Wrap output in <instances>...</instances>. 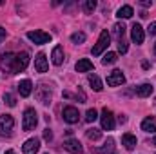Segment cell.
<instances>
[{"label":"cell","instance_id":"603a6c76","mask_svg":"<svg viewBox=\"0 0 156 154\" xmlns=\"http://www.w3.org/2000/svg\"><path fill=\"white\" fill-rule=\"evenodd\" d=\"M85 136H87V140H93V142H96V140H100L102 138V131L100 129H89L87 132H85Z\"/></svg>","mask_w":156,"mask_h":154},{"label":"cell","instance_id":"9a60e30c","mask_svg":"<svg viewBox=\"0 0 156 154\" xmlns=\"http://www.w3.org/2000/svg\"><path fill=\"white\" fill-rule=\"evenodd\" d=\"M51 60H53L55 65H62V64H64V49H62L60 45H56V47L53 49V53H51Z\"/></svg>","mask_w":156,"mask_h":154},{"label":"cell","instance_id":"7402d4cb","mask_svg":"<svg viewBox=\"0 0 156 154\" xmlns=\"http://www.w3.org/2000/svg\"><path fill=\"white\" fill-rule=\"evenodd\" d=\"M89 85L96 91V93H100L102 89H104V85H102V80L98 78V75H91L89 76Z\"/></svg>","mask_w":156,"mask_h":154},{"label":"cell","instance_id":"6da1fadb","mask_svg":"<svg viewBox=\"0 0 156 154\" xmlns=\"http://www.w3.org/2000/svg\"><path fill=\"white\" fill-rule=\"evenodd\" d=\"M15 127V120L11 114H4L0 116V136L2 138H9Z\"/></svg>","mask_w":156,"mask_h":154},{"label":"cell","instance_id":"5b68a950","mask_svg":"<svg viewBox=\"0 0 156 154\" xmlns=\"http://www.w3.org/2000/svg\"><path fill=\"white\" fill-rule=\"evenodd\" d=\"M35 96H37V100H38L40 103H44V105L51 103V89H49L47 85H44V83L37 87V91H35Z\"/></svg>","mask_w":156,"mask_h":154},{"label":"cell","instance_id":"4dcf8cb0","mask_svg":"<svg viewBox=\"0 0 156 154\" xmlns=\"http://www.w3.org/2000/svg\"><path fill=\"white\" fill-rule=\"evenodd\" d=\"M44 140H45V142H51V140H53V132H51L49 129L44 131Z\"/></svg>","mask_w":156,"mask_h":154},{"label":"cell","instance_id":"52a82bcc","mask_svg":"<svg viewBox=\"0 0 156 154\" xmlns=\"http://www.w3.org/2000/svg\"><path fill=\"white\" fill-rule=\"evenodd\" d=\"M27 38L31 40V42H35V44H47V42H51V35L49 33H44V31H29L27 33Z\"/></svg>","mask_w":156,"mask_h":154},{"label":"cell","instance_id":"d6a6232c","mask_svg":"<svg viewBox=\"0 0 156 154\" xmlns=\"http://www.w3.org/2000/svg\"><path fill=\"white\" fill-rule=\"evenodd\" d=\"M5 38V29L4 27H0V44H2V40Z\"/></svg>","mask_w":156,"mask_h":154},{"label":"cell","instance_id":"8d00e7d4","mask_svg":"<svg viewBox=\"0 0 156 154\" xmlns=\"http://www.w3.org/2000/svg\"><path fill=\"white\" fill-rule=\"evenodd\" d=\"M153 145H154V147H156V136H154V140H153Z\"/></svg>","mask_w":156,"mask_h":154},{"label":"cell","instance_id":"277c9868","mask_svg":"<svg viewBox=\"0 0 156 154\" xmlns=\"http://www.w3.org/2000/svg\"><path fill=\"white\" fill-rule=\"evenodd\" d=\"M109 40H111V35L104 29L102 33H100V38H98V42H96V45L93 47V54L94 56H98V54H102V51L104 49H107V45H109Z\"/></svg>","mask_w":156,"mask_h":154},{"label":"cell","instance_id":"ac0fdd59","mask_svg":"<svg viewBox=\"0 0 156 154\" xmlns=\"http://www.w3.org/2000/svg\"><path fill=\"white\" fill-rule=\"evenodd\" d=\"M136 94H138L140 98L151 96V94H153V85H151V83H142V85H138V87H136Z\"/></svg>","mask_w":156,"mask_h":154},{"label":"cell","instance_id":"cb8c5ba5","mask_svg":"<svg viewBox=\"0 0 156 154\" xmlns=\"http://www.w3.org/2000/svg\"><path fill=\"white\" fill-rule=\"evenodd\" d=\"M116 60H118L116 53H105L104 58H102V64H104V65H111V64H115Z\"/></svg>","mask_w":156,"mask_h":154},{"label":"cell","instance_id":"7c38bea8","mask_svg":"<svg viewBox=\"0 0 156 154\" xmlns=\"http://www.w3.org/2000/svg\"><path fill=\"white\" fill-rule=\"evenodd\" d=\"M64 149L69 151L71 154H82V145H80V142L75 140V138L66 140V142H64Z\"/></svg>","mask_w":156,"mask_h":154},{"label":"cell","instance_id":"ba28073f","mask_svg":"<svg viewBox=\"0 0 156 154\" xmlns=\"http://www.w3.org/2000/svg\"><path fill=\"white\" fill-rule=\"evenodd\" d=\"M64 121H67V123H76L78 121V109L76 107H73V105H67V107H64Z\"/></svg>","mask_w":156,"mask_h":154},{"label":"cell","instance_id":"2e32d148","mask_svg":"<svg viewBox=\"0 0 156 154\" xmlns=\"http://www.w3.org/2000/svg\"><path fill=\"white\" fill-rule=\"evenodd\" d=\"M122 145L127 149V151H133L134 147H136V136H133V134H123L122 136Z\"/></svg>","mask_w":156,"mask_h":154},{"label":"cell","instance_id":"d590c367","mask_svg":"<svg viewBox=\"0 0 156 154\" xmlns=\"http://www.w3.org/2000/svg\"><path fill=\"white\" fill-rule=\"evenodd\" d=\"M4 154H15V151H5Z\"/></svg>","mask_w":156,"mask_h":154},{"label":"cell","instance_id":"30bf717a","mask_svg":"<svg viewBox=\"0 0 156 154\" xmlns=\"http://www.w3.org/2000/svg\"><path fill=\"white\" fill-rule=\"evenodd\" d=\"M125 82V76H123V73L120 71V69H115L109 76H107V85L109 87H116V85H122Z\"/></svg>","mask_w":156,"mask_h":154},{"label":"cell","instance_id":"4316f807","mask_svg":"<svg viewBox=\"0 0 156 154\" xmlns=\"http://www.w3.org/2000/svg\"><path fill=\"white\" fill-rule=\"evenodd\" d=\"M96 118H98V114H96V111H94V109H89V111L85 113V121H87V123H93Z\"/></svg>","mask_w":156,"mask_h":154},{"label":"cell","instance_id":"44dd1931","mask_svg":"<svg viewBox=\"0 0 156 154\" xmlns=\"http://www.w3.org/2000/svg\"><path fill=\"white\" fill-rule=\"evenodd\" d=\"M133 15H134V11H133L131 5H122V7L118 9V13H116L118 18H131Z\"/></svg>","mask_w":156,"mask_h":154},{"label":"cell","instance_id":"4fadbf2b","mask_svg":"<svg viewBox=\"0 0 156 154\" xmlns=\"http://www.w3.org/2000/svg\"><path fill=\"white\" fill-rule=\"evenodd\" d=\"M35 67H37V71L38 73H45L47 71V58H45V54L44 53H38L37 54V58H35Z\"/></svg>","mask_w":156,"mask_h":154},{"label":"cell","instance_id":"e575fe53","mask_svg":"<svg viewBox=\"0 0 156 154\" xmlns=\"http://www.w3.org/2000/svg\"><path fill=\"white\" fill-rule=\"evenodd\" d=\"M118 121H120V123H125V121H127V118L122 114V116H118Z\"/></svg>","mask_w":156,"mask_h":154},{"label":"cell","instance_id":"9c48e42d","mask_svg":"<svg viewBox=\"0 0 156 154\" xmlns=\"http://www.w3.org/2000/svg\"><path fill=\"white\" fill-rule=\"evenodd\" d=\"M40 149V140L38 138H29L24 145H22V151L24 154H37Z\"/></svg>","mask_w":156,"mask_h":154},{"label":"cell","instance_id":"ffe728a7","mask_svg":"<svg viewBox=\"0 0 156 154\" xmlns=\"http://www.w3.org/2000/svg\"><path fill=\"white\" fill-rule=\"evenodd\" d=\"M142 129L145 132H156V118H145L142 121Z\"/></svg>","mask_w":156,"mask_h":154},{"label":"cell","instance_id":"83f0119b","mask_svg":"<svg viewBox=\"0 0 156 154\" xmlns=\"http://www.w3.org/2000/svg\"><path fill=\"white\" fill-rule=\"evenodd\" d=\"M71 42L73 44H82V42H85V35L83 33H73L71 35Z\"/></svg>","mask_w":156,"mask_h":154},{"label":"cell","instance_id":"f1b7e54d","mask_svg":"<svg viewBox=\"0 0 156 154\" xmlns=\"http://www.w3.org/2000/svg\"><path fill=\"white\" fill-rule=\"evenodd\" d=\"M94 7H96V2H94V0H85V4H83L85 13H93V11H94Z\"/></svg>","mask_w":156,"mask_h":154},{"label":"cell","instance_id":"e0dca14e","mask_svg":"<svg viewBox=\"0 0 156 154\" xmlns=\"http://www.w3.org/2000/svg\"><path fill=\"white\" fill-rule=\"evenodd\" d=\"M76 71L78 73H89V71H93V62L87 60V58L78 60L76 62Z\"/></svg>","mask_w":156,"mask_h":154},{"label":"cell","instance_id":"74e56055","mask_svg":"<svg viewBox=\"0 0 156 154\" xmlns=\"http://www.w3.org/2000/svg\"><path fill=\"white\" fill-rule=\"evenodd\" d=\"M154 53H156V44H154Z\"/></svg>","mask_w":156,"mask_h":154},{"label":"cell","instance_id":"f546056e","mask_svg":"<svg viewBox=\"0 0 156 154\" xmlns=\"http://www.w3.org/2000/svg\"><path fill=\"white\" fill-rule=\"evenodd\" d=\"M118 53H122V54L127 53V42L125 40H118Z\"/></svg>","mask_w":156,"mask_h":154},{"label":"cell","instance_id":"d4e9b609","mask_svg":"<svg viewBox=\"0 0 156 154\" xmlns=\"http://www.w3.org/2000/svg\"><path fill=\"white\" fill-rule=\"evenodd\" d=\"M113 33H115V37H116L118 40H123L125 26H123V24H115V27H113Z\"/></svg>","mask_w":156,"mask_h":154},{"label":"cell","instance_id":"836d02e7","mask_svg":"<svg viewBox=\"0 0 156 154\" xmlns=\"http://www.w3.org/2000/svg\"><path fill=\"white\" fill-rule=\"evenodd\" d=\"M140 4H142V5H144V7H149V5H151V2H149V0H142V2H140Z\"/></svg>","mask_w":156,"mask_h":154},{"label":"cell","instance_id":"8992f818","mask_svg":"<svg viewBox=\"0 0 156 154\" xmlns=\"http://www.w3.org/2000/svg\"><path fill=\"white\" fill-rule=\"evenodd\" d=\"M100 120H102V129H105V131H113V129H115V116H113V113H111L107 107L102 109Z\"/></svg>","mask_w":156,"mask_h":154},{"label":"cell","instance_id":"5bb4252c","mask_svg":"<svg viewBox=\"0 0 156 154\" xmlns=\"http://www.w3.org/2000/svg\"><path fill=\"white\" fill-rule=\"evenodd\" d=\"M31 91H33V83H31V80H22V82L18 83V93H20V96L27 98V96L31 94Z\"/></svg>","mask_w":156,"mask_h":154},{"label":"cell","instance_id":"1f68e13d","mask_svg":"<svg viewBox=\"0 0 156 154\" xmlns=\"http://www.w3.org/2000/svg\"><path fill=\"white\" fill-rule=\"evenodd\" d=\"M147 33H149V35H156V22L149 24V27H147Z\"/></svg>","mask_w":156,"mask_h":154},{"label":"cell","instance_id":"484cf974","mask_svg":"<svg viewBox=\"0 0 156 154\" xmlns=\"http://www.w3.org/2000/svg\"><path fill=\"white\" fill-rule=\"evenodd\" d=\"M4 102H5L9 107H15V105H16V98H15L13 94H9V93H5V94H4Z\"/></svg>","mask_w":156,"mask_h":154},{"label":"cell","instance_id":"3957f363","mask_svg":"<svg viewBox=\"0 0 156 154\" xmlns=\"http://www.w3.org/2000/svg\"><path fill=\"white\" fill-rule=\"evenodd\" d=\"M29 65V54L27 53H18L15 54V65H13V75L24 71L26 67Z\"/></svg>","mask_w":156,"mask_h":154},{"label":"cell","instance_id":"7a4b0ae2","mask_svg":"<svg viewBox=\"0 0 156 154\" xmlns=\"http://www.w3.org/2000/svg\"><path fill=\"white\" fill-rule=\"evenodd\" d=\"M38 123V118H37V111L35 109H26L24 113V120H22V129L24 131H33Z\"/></svg>","mask_w":156,"mask_h":154},{"label":"cell","instance_id":"d6986e66","mask_svg":"<svg viewBox=\"0 0 156 154\" xmlns=\"http://www.w3.org/2000/svg\"><path fill=\"white\" fill-rule=\"evenodd\" d=\"M98 152L100 154H116L115 152V140H113V138H107L105 143L98 149Z\"/></svg>","mask_w":156,"mask_h":154},{"label":"cell","instance_id":"8fae6325","mask_svg":"<svg viewBox=\"0 0 156 154\" xmlns=\"http://www.w3.org/2000/svg\"><path fill=\"white\" fill-rule=\"evenodd\" d=\"M131 38H133V42H136V44H144L145 33H144V27L140 24H133V27H131Z\"/></svg>","mask_w":156,"mask_h":154}]
</instances>
